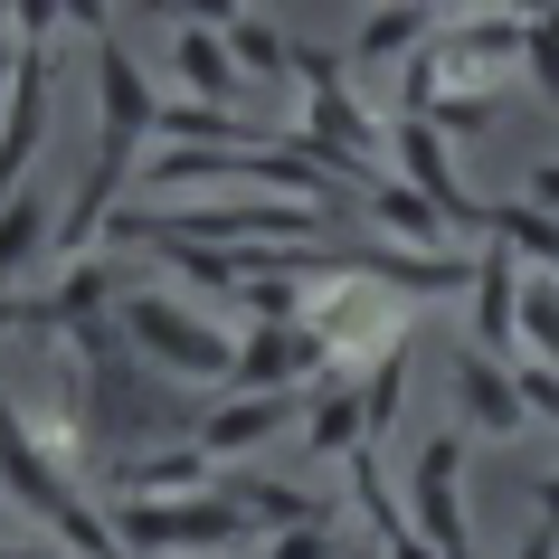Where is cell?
Wrapping results in <instances>:
<instances>
[{
  "label": "cell",
  "instance_id": "obj_1",
  "mask_svg": "<svg viewBox=\"0 0 559 559\" xmlns=\"http://www.w3.org/2000/svg\"><path fill=\"white\" fill-rule=\"evenodd\" d=\"M180 67H190V86H228V58H218L209 38H190V48H180Z\"/></svg>",
  "mask_w": 559,
  "mask_h": 559
}]
</instances>
